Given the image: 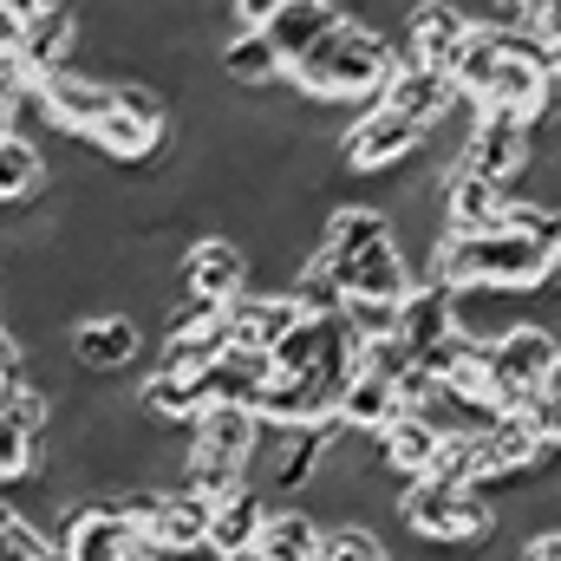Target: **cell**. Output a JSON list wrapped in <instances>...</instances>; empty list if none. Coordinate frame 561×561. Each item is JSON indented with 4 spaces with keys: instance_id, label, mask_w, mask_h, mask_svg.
Segmentation results:
<instances>
[{
    "instance_id": "cell-1",
    "label": "cell",
    "mask_w": 561,
    "mask_h": 561,
    "mask_svg": "<svg viewBox=\"0 0 561 561\" xmlns=\"http://www.w3.org/2000/svg\"><path fill=\"white\" fill-rule=\"evenodd\" d=\"M542 39L529 33H510V26H490L477 20L457 66H450V85L477 105V112H510L529 125V138L542 144L549 118H556V99H549V79H542Z\"/></svg>"
},
{
    "instance_id": "cell-2",
    "label": "cell",
    "mask_w": 561,
    "mask_h": 561,
    "mask_svg": "<svg viewBox=\"0 0 561 561\" xmlns=\"http://www.w3.org/2000/svg\"><path fill=\"white\" fill-rule=\"evenodd\" d=\"M392 39L379 33V26H366V20H340V26H327L294 66H287V85H294V99H307V105H373L379 92H386V79H392Z\"/></svg>"
},
{
    "instance_id": "cell-3",
    "label": "cell",
    "mask_w": 561,
    "mask_h": 561,
    "mask_svg": "<svg viewBox=\"0 0 561 561\" xmlns=\"http://www.w3.org/2000/svg\"><path fill=\"white\" fill-rule=\"evenodd\" d=\"M419 275L444 287H503V294H542L556 280V262L542 242L516 236V229H483V236H437Z\"/></svg>"
},
{
    "instance_id": "cell-4",
    "label": "cell",
    "mask_w": 561,
    "mask_h": 561,
    "mask_svg": "<svg viewBox=\"0 0 561 561\" xmlns=\"http://www.w3.org/2000/svg\"><path fill=\"white\" fill-rule=\"evenodd\" d=\"M399 529L419 542V549H450V556H470L483 542H496V503L490 490H444V483H424L412 477L399 490Z\"/></svg>"
},
{
    "instance_id": "cell-5",
    "label": "cell",
    "mask_w": 561,
    "mask_h": 561,
    "mask_svg": "<svg viewBox=\"0 0 561 561\" xmlns=\"http://www.w3.org/2000/svg\"><path fill=\"white\" fill-rule=\"evenodd\" d=\"M556 353H561L556 327H542L536 313H529V320H516L503 340H490V366H496V405H503V412H529V405L542 399V379H549Z\"/></svg>"
},
{
    "instance_id": "cell-6",
    "label": "cell",
    "mask_w": 561,
    "mask_h": 561,
    "mask_svg": "<svg viewBox=\"0 0 561 561\" xmlns=\"http://www.w3.org/2000/svg\"><path fill=\"white\" fill-rule=\"evenodd\" d=\"M176 287L209 300V307H229L242 287H255V262H249V242H236L229 229H196L176 255Z\"/></svg>"
},
{
    "instance_id": "cell-7",
    "label": "cell",
    "mask_w": 561,
    "mask_h": 561,
    "mask_svg": "<svg viewBox=\"0 0 561 561\" xmlns=\"http://www.w3.org/2000/svg\"><path fill=\"white\" fill-rule=\"evenodd\" d=\"M470 26H477V20H470L457 0H412L386 39H392V59H399V66L450 72L457 53H463V39H470Z\"/></svg>"
},
{
    "instance_id": "cell-8",
    "label": "cell",
    "mask_w": 561,
    "mask_h": 561,
    "mask_svg": "<svg viewBox=\"0 0 561 561\" xmlns=\"http://www.w3.org/2000/svg\"><path fill=\"white\" fill-rule=\"evenodd\" d=\"M66 353H72L79 373L118 379V373H131L144 353H150V327H144L138 313H125V307H112V313H79V320L66 327Z\"/></svg>"
},
{
    "instance_id": "cell-9",
    "label": "cell",
    "mask_w": 561,
    "mask_h": 561,
    "mask_svg": "<svg viewBox=\"0 0 561 561\" xmlns=\"http://www.w3.org/2000/svg\"><path fill=\"white\" fill-rule=\"evenodd\" d=\"M419 144H424L419 125H405L399 112H386V105L373 99V105H359V118L340 131L333 157H340L353 176H392V170H405V163L419 157Z\"/></svg>"
},
{
    "instance_id": "cell-10",
    "label": "cell",
    "mask_w": 561,
    "mask_h": 561,
    "mask_svg": "<svg viewBox=\"0 0 561 561\" xmlns=\"http://www.w3.org/2000/svg\"><path fill=\"white\" fill-rule=\"evenodd\" d=\"M470 444H477V483L483 490H516L549 463V444L536 437L529 412H496Z\"/></svg>"
},
{
    "instance_id": "cell-11",
    "label": "cell",
    "mask_w": 561,
    "mask_h": 561,
    "mask_svg": "<svg viewBox=\"0 0 561 561\" xmlns=\"http://www.w3.org/2000/svg\"><path fill=\"white\" fill-rule=\"evenodd\" d=\"M46 424H53V392L33 379L0 405V483H39L46 470Z\"/></svg>"
},
{
    "instance_id": "cell-12",
    "label": "cell",
    "mask_w": 561,
    "mask_h": 561,
    "mask_svg": "<svg viewBox=\"0 0 561 561\" xmlns=\"http://www.w3.org/2000/svg\"><path fill=\"white\" fill-rule=\"evenodd\" d=\"M457 163H470L477 176L516 190V183L536 170V138H529V125L510 118V112H477V125H470V138L457 150Z\"/></svg>"
},
{
    "instance_id": "cell-13",
    "label": "cell",
    "mask_w": 561,
    "mask_h": 561,
    "mask_svg": "<svg viewBox=\"0 0 561 561\" xmlns=\"http://www.w3.org/2000/svg\"><path fill=\"white\" fill-rule=\"evenodd\" d=\"M53 542L66 549V561H138V556H150V542H144L112 503H72L53 523Z\"/></svg>"
},
{
    "instance_id": "cell-14",
    "label": "cell",
    "mask_w": 561,
    "mask_h": 561,
    "mask_svg": "<svg viewBox=\"0 0 561 561\" xmlns=\"http://www.w3.org/2000/svg\"><path fill=\"white\" fill-rule=\"evenodd\" d=\"M503 183H490V176H477L470 163H444L437 170V222H444V236H483V229H496L503 222Z\"/></svg>"
},
{
    "instance_id": "cell-15",
    "label": "cell",
    "mask_w": 561,
    "mask_h": 561,
    "mask_svg": "<svg viewBox=\"0 0 561 561\" xmlns=\"http://www.w3.org/2000/svg\"><path fill=\"white\" fill-rule=\"evenodd\" d=\"M33 85H39V99H46L53 131H66V138H85V131L112 112V79H105V72L59 66V72H46V79H33Z\"/></svg>"
},
{
    "instance_id": "cell-16",
    "label": "cell",
    "mask_w": 561,
    "mask_h": 561,
    "mask_svg": "<svg viewBox=\"0 0 561 561\" xmlns=\"http://www.w3.org/2000/svg\"><path fill=\"white\" fill-rule=\"evenodd\" d=\"M216 72H222V85L229 92H242V99H262V92H280L287 85V66H280V53L255 33V26H229L222 39H216Z\"/></svg>"
},
{
    "instance_id": "cell-17",
    "label": "cell",
    "mask_w": 561,
    "mask_h": 561,
    "mask_svg": "<svg viewBox=\"0 0 561 561\" xmlns=\"http://www.w3.org/2000/svg\"><path fill=\"white\" fill-rule=\"evenodd\" d=\"M79 53V7L72 0H39L26 13V39H20V79H46L59 66H72Z\"/></svg>"
},
{
    "instance_id": "cell-18",
    "label": "cell",
    "mask_w": 561,
    "mask_h": 561,
    "mask_svg": "<svg viewBox=\"0 0 561 561\" xmlns=\"http://www.w3.org/2000/svg\"><path fill=\"white\" fill-rule=\"evenodd\" d=\"M450 333H457V294H450L444 280L419 275L405 287V300H399V340H405L412 353H437Z\"/></svg>"
},
{
    "instance_id": "cell-19",
    "label": "cell",
    "mask_w": 561,
    "mask_h": 561,
    "mask_svg": "<svg viewBox=\"0 0 561 561\" xmlns=\"http://www.w3.org/2000/svg\"><path fill=\"white\" fill-rule=\"evenodd\" d=\"M379 105H386V112H399L405 125L431 131V125L457 105V85H450V72H431V66H392V79H386Z\"/></svg>"
},
{
    "instance_id": "cell-20",
    "label": "cell",
    "mask_w": 561,
    "mask_h": 561,
    "mask_svg": "<svg viewBox=\"0 0 561 561\" xmlns=\"http://www.w3.org/2000/svg\"><path fill=\"white\" fill-rule=\"evenodd\" d=\"M437 444H444V431L424 419V412H392V419L373 431L379 470H386V477H399V483L424 477V463H431V450H437Z\"/></svg>"
},
{
    "instance_id": "cell-21",
    "label": "cell",
    "mask_w": 561,
    "mask_h": 561,
    "mask_svg": "<svg viewBox=\"0 0 561 561\" xmlns=\"http://www.w3.org/2000/svg\"><path fill=\"white\" fill-rule=\"evenodd\" d=\"M222 313H229V346H275L280 333L300 320L287 287H242Z\"/></svg>"
},
{
    "instance_id": "cell-22",
    "label": "cell",
    "mask_w": 561,
    "mask_h": 561,
    "mask_svg": "<svg viewBox=\"0 0 561 561\" xmlns=\"http://www.w3.org/2000/svg\"><path fill=\"white\" fill-rule=\"evenodd\" d=\"M320 542H327V523L300 503H268V523L255 536V561H320Z\"/></svg>"
},
{
    "instance_id": "cell-23",
    "label": "cell",
    "mask_w": 561,
    "mask_h": 561,
    "mask_svg": "<svg viewBox=\"0 0 561 561\" xmlns=\"http://www.w3.org/2000/svg\"><path fill=\"white\" fill-rule=\"evenodd\" d=\"M262 424H313V419H333V392L313 379V373H275L255 405H249Z\"/></svg>"
},
{
    "instance_id": "cell-24",
    "label": "cell",
    "mask_w": 561,
    "mask_h": 561,
    "mask_svg": "<svg viewBox=\"0 0 561 561\" xmlns=\"http://www.w3.org/2000/svg\"><path fill=\"white\" fill-rule=\"evenodd\" d=\"M203 536H209V496L170 483L163 503H157V516H150V529H144V542H150L157 556H176V549H196Z\"/></svg>"
},
{
    "instance_id": "cell-25",
    "label": "cell",
    "mask_w": 561,
    "mask_h": 561,
    "mask_svg": "<svg viewBox=\"0 0 561 561\" xmlns=\"http://www.w3.org/2000/svg\"><path fill=\"white\" fill-rule=\"evenodd\" d=\"M346 13H340V0H280L275 13H268V26H262V39L280 53V66H294L327 26H340Z\"/></svg>"
},
{
    "instance_id": "cell-26",
    "label": "cell",
    "mask_w": 561,
    "mask_h": 561,
    "mask_svg": "<svg viewBox=\"0 0 561 561\" xmlns=\"http://www.w3.org/2000/svg\"><path fill=\"white\" fill-rule=\"evenodd\" d=\"M262 523H268V496L255 490V483H242L236 496H222V503H209V549H222V556H249L255 549V536H262Z\"/></svg>"
},
{
    "instance_id": "cell-27",
    "label": "cell",
    "mask_w": 561,
    "mask_h": 561,
    "mask_svg": "<svg viewBox=\"0 0 561 561\" xmlns=\"http://www.w3.org/2000/svg\"><path fill=\"white\" fill-rule=\"evenodd\" d=\"M46 190H53V170H46L39 138L0 131V203H39Z\"/></svg>"
},
{
    "instance_id": "cell-28",
    "label": "cell",
    "mask_w": 561,
    "mask_h": 561,
    "mask_svg": "<svg viewBox=\"0 0 561 561\" xmlns=\"http://www.w3.org/2000/svg\"><path fill=\"white\" fill-rule=\"evenodd\" d=\"M392 412H399L392 379H386L379 366H366V359H359V373H353V379H346V392L333 399V419L346 424V431H379Z\"/></svg>"
},
{
    "instance_id": "cell-29",
    "label": "cell",
    "mask_w": 561,
    "mask_h": 561,
    "mask_svg": "<svg viewBox=\"0 0 561 561\" xmlns=\"http://www.w3.org/2000/svg\"><path fill=\"white\" fill-rule=\"evenodd\" d=\"M340 320H346V333H353L359 346H373V340H399V300L346 294V300H340Z\"/></svg>"
},
{
    "instance_id": "cell-30",
    "label": "cell",
    "mask_w": 561,
    "mask_h": 561,
    "mask_svg": "<svg viewBox=\"0 0 561 561\" xmlns=\"http://www.w3.org/2000/svg\"><path fill=\"white\" fill-rule=\"evenodd\" d=\"M424 483L477 490V444H470V437H457V431H444V444H437V450H431V463H424Z\"/></svg>"
},
{
    "instance_id": "cell-31",
    "label": "cell",
    "mask_w": 561,
    "mask_h": 561,
    "mask_svg": "<svg viewBox=\"0 0 561 561\" xmlns=\"http://www.w3.org/2000/svg\"><path fill=\"white\" fill-rule=\"evenodd\" d=\"M320 561H392V549L373 523H327Z\"/></svg>"
},
{
    "instance_id": "cell-32",
    "label": "cell",
    "mask_w": 561,
    "mask_h": 561,
    "mask_svg": "<svg viewBox=\"0 0 561 561\" xmlns=\"http://www.w3.org/2000/svg\"><path fill=\"white\" fill-rule=\"evenodd\" d=\"M516 561H561V523H542L516 542Z\"/></svg>"
},
{
    "instance_id": "cell-33",
    "label": "cell",
    "mask_w": 561,
    "mask_h": 561,
    "mask_svg": "<svg viewBox=\"0 0 561 561\" xmlns=\"http://www.w3.org/2000/svg\"><path fill=\"white\" fill-rule=\"evenodd\" d=\"M529 424H536V437L549 444V457H561V399H536V405H529Z\"/></svg>"
},
{
    "instance_id": "cell-34",
    "label": "cell",
    "mask_w": 561,
    "mask_h": 561,
    "mask_svg": "<svg viewBox=\"0 0 561 561\" xmlns=\"http://www.w3.org/2000/svg\"><path fill=\"white\" fill-rule=\"evenodd\" d=\"M280 0H222V13H229V26H268V13H275Z\"/></svg>"
},
{
    "instance_id": "cell-35",
    "label": "cell",
    "mask_w": 561,
    "mask_h": 561,
    "mask_svg": "<svg viewBox=\"0 0 561 561\" xmlns=\"http://www.w3.org/2000/svg\"><path fill=\"white\" fill-rule=\"evenodd\" d=\"M536 39L561 53V0H549V7H542V26H536Z\"/></svg>"
},
{
    "instance_id": "cell-36",
    "label": "cell",
    "mask_w": 561,
    "mask_h": 561,
    "mask_svg": "<svg viewBox=\"0 0 561 561\" xmlns=\"http://www.w3.org/2000/svg\"><path fill=\"white\" fill-rule=\"evenodd\" d=\"M163 561H249V556H222V549L196 542V549H176V556H163Z\"/></svg>"
},
{
    "instance_id": "cell-37",
    "label": "cell",
    "mask_w": 561,
    "mask_h": 561,
    "mask_svg": "<svg viewBox=\"0 0 561 561\" xmlns=\"http://www.w3.org/2000/svg\"><path fill=\"white\" fill-rule=\"evenodd\" d=\"M542 399H561V353H556V366H549V379H542Z\"/></svg>"
},
{
    "instance_id": "cell-38",
    "label": "cell",
    "mask_w": 561,
    "mask_h": 561,
    "mask_svg": "<svg viewBox=\"0 0 561 561\" xmlns=\"http://www.w3.org/2000/svg\"><path fill=\"white\" fill-rule=\"evenodd\" d=\"M556 280H561V255H556Z\"/></svg>"
},
{
    "instance_id": "cell-39",
    "label": "cell",
    "mask_w": 561,
    "mask_h": 561,
    "mask_svg": "<svg viewBox=\"0 0 561 561\" xmlns=\"http://www.w3.org/2000/svg\"><path fill=\"white\" fill-rule=\"evenodd\" d=\"M249 561H255V556H249Z\"/></svg>"
}]
</instances>
